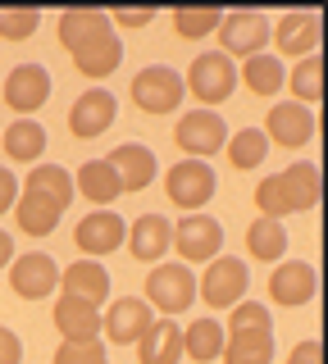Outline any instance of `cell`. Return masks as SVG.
<instances>
[{
  "label": "cell",
  "mask_w": 328,
  "mask_h": 364,
  "mask_svg": "<svg viewBox=\"0 0 328 364\" xmlns=\"http://www.w3.org/2000/svg\"><path fill=\"white\" fill-rule=\"evenodd\" d=\"M214 187H219V178H214V168L206 159H178V164L164 168V196L174 210L183 214H201L214 196Z\"/></svg>",
  "instance_id": "cell-1"
},
{
  "label": "cell",
  "mask_w": 328,
  "mask_h": 364,
  "mask_svg": "<svg viewBox=\"0 0 328 364\" xmlns=\"http://www.w3.org/2000/svg\"><path fill=\"white\" fill-rule=\"evenodd\" d=\"M214 37H219L223 50L219 55H237V60H251V55H265L269 46V18L260 14V9H228V14L219 18V28H214Z\"/></svg>",
  "instance_id": "cell-4"
},
{
  "label": "cell",
  "mask_w": 328,
  "mask_h": 364,
  "mask_svg": "<svg viewBox=\"0 0 328 364\" xmlns=\"http://www.w3.org/2000/svg\"><path fill=\"white\" fill-rule=\"evenodd\" d=\"M183 360V328L174 318H151L137 341V364H178Z\"/></svg>",
  "instance_id": "cell-21"
},
{
  "label": "cell",
  "mask_w": 328,
  "mask_h": 364,
  "mask_svg": "<svg viewBox=\"0 0 328 364\" xmlns=\"http://www.w3.org/2000/svg\"><path fill=\"white\" fill-rule=\"evenodd\" d=\"M18 200V178L9 173V168H0V214H9Z\"/></svg>",
  "instance_id": "cell-43"
},
{
  "label": "cell",
  "mask_w": 328,
  "mask_h": 364,
  "mask_svg": "<svg viewBox=\"0 0 328 364\" xmlns=\"http://www.w3.org/2000/svg\"><path fill=\"white\" fill-rule=\"evenodd\" d=\"M55 282H60V269H55V259L46 255V250L14 255V264H9V291L23 296V301H41V296H51Z\"/></svg>",
  "instance_id": "cell-11"
},
{
  "label": "cell",
  "mask_w": 328,
  "mask_h": 364,
  "mask_svg": "<svg viewBox=\"0 0 328 364\" xmlns=\"http://www.w3.org/2000/svg\"><path fill=\"white\" fill-rule=\"evenodd\" d=\"M151 318L155 314L142 296H123V301H115L100 314V333H105V341H115V346H137L142 333L151 328Z\"/></svg>",
  "instance_id": "cell-15"
},
{
  "label": "cell",
  "mask_w": 328,
  "mask_h": 364,
  "mask_svg": "<svg viewBox=\"0 0 328 364\" xmlns=\"http://www.w3.org/2000/svg\"><path fill=\"white\" fill-rule=\"evenodd\" d=\"M9 264H14V237L0 228V269H9Z\"/></svg>",
  "instance_id": "cell-44"
},
{
  "label": "cell",
  "mask_w": 328,
  "mask_h": 364,
  "mask_svg": "<svg viewBox=\"0 0 328 364\" xmlns=\"http://www.w3.org/2000/svg\"><path fill=\"white\" fill-rule=\"evenodd\" d=\"M287 87L297 96V105H319V96H324V60L319 55L297 60V68L287 73Z\"/></svg>",
  "instance_id": "cell-34"
},
{
  "label": "cell",
  "mask_w": 328,
  "mask_h": 364,
  "mask_svg": "<svg viewBox=\"0 0 328 364\" xmlns=\"http://www.w3.org/2000/svg\"><path fill=\"white\" fill-rule=\"evenodd\" d=\"M128 250L132 259H142V264H160L169 242H174V228H169V219H160V214H142V219H132L128 228Z\"/></svg>",
  "instance_id": "cell-20"
},
{
  "label": "cell",
  "mask_w": 328,
  "mask_h": 364,
  "mask_svg": "<svg viewBox=\"0 0 328 364\" xmlns=\"http://www.w3.org/2000/svg\"><path fill=\"white\" fill-rule=\"evenodd\" d=\"M0 96H5L9 109H14V119H32V109H41L46 96H51V73L41 64H18V68H9Z\"/></svg>",
  "instance_id": "cell-10"
},
{
  "label": "cell",
  "mask_w": 328,
  "mask_h": 364,
  "mask_svg": "<svg viewBox=\"0 0 328 364\" xmlns=\"http://www.w3.org/2000/svg\"><path fill=\"white\" fill-rule=\"evenodd\" d=\"M23 191H28V196L51 200V205H60V210H69V200H73V173H69V168H60V164H32Z\"/></svg>",
  "instance_id": "cell-25"
},
{
  "label": "cell",
  "mask_w": 328,
  "mask_h": 364,
  "mask_svg": "<svg viewBox=\"0 0 328 364\" xmlns=\"http://www.w3.org/2000/svg\"><path fill=\"white\" fill-rule=\"evenodd\" d=\"M41 23V9H9L0 5V37L5 41H28Z\"/></svg>",
  "instance_id": "cell-38"
},
{
  "label": "cell",
  "mask_w": 328,
  "mask_h": 364,
  "mask_svg": "<svg viewBox=\"0 0 328 364\" xmlns=\"http://www.w3.org/2000/svg\"><path fill=\"white\" fill-rule=\"evenodd\" d=\"M123 237H128V223H123L115 210H92L83 223L73 228V246L83 250V259H96V255L119 250Z\"/></svg>",
  "instance_id": "cell-14"
},
{
  "label": "cell",
  "mask_w": 328,
  "mask_h": 364,
  "mask_svg": "<svg viewBox=\"0 0 328 364\" xmlns=\"http://www.w3.org/2000/svg\"><path fill=\"white\" fill-rule=\"evenodd\" d=\"M178 250V264H210L214 255L223 250V228L219 219H206V214H187V219H178L174 228V242H169Z\"/></svg>",
  "instance_id": "cell-8"
},
{
  "label": "cell",
  "mask_w": 328,
  "mask_h": 364,
  "mask_svg": "<svg viewBox=\"0 0 328 364\" xmlns=\"http://www.w3.org/2000/svg\"><path fill=\"white\" fill-rule=\"evenodd\" d=\"M242 333H274L269 323V305L260 301H237L228 310V323H223V337H242Z\"/></svg>",
  "instance_id": "cell-37"
},
{
  "label": "cell",
  "mask_w": 328,
  "mask_h": 364,
  "mask_svg": "<svg viewBox=\"0 0 328 364\" xmlns=\"http://www.w3.org/2000/svg\"><path fill=\"white\" fill-rule=\"evenodd\" d=\"M60 296H73L100 310L110 301V269L100 259H73L69 269H60Z\"/></svg>",
  "instance_id": "cell-18"
},
{
  "label": "cell",
  "mask_w": 328,
  "mask_h": 364,
  "mask_svg": "<svg viewBox=\"0 0 328 364\" xmlns=\"http://www.w3.org/2000/svg\"><path fill=\"white\" fill-rule=\"evenodd\" d=\"M55 328H60L64 341H92L100 337V310L87 301H73V296H60L55 301Z\"/></svg>",
  "instance_id": "cell-22"
},
{
  "label": "cell",
  "mask_w": 328,
  "mask_h": 364,
  "mask_svg": "<svg viewBox=\"0 0 328 364\" xmlns=\"http://www.w3.org/2000/svg\"><path fill=\"white\" fill-rule=\"evenodd\" d=\"M246 255L265 259V264L282 259L287 255V228L278 219H251V228H246Z\"/></svg>",
  "instance_id": "cell-29"
},
{
  "label": "cell",
  "mask_w": 328,
  "mask_h": 364,
  "mask_svg": "<svg viewBox=\"0 0 328 364\" xmlns=\"http://www.w3.org/2000/svg\"><path fill=\"white\" fill-rule=\"evenodd\" d=\"M105 164L115 168V178H119V187L123 191H146L155 182V155H151V146H142V141H123L115 146V151L105 155Z\"/></svg>",
  "instance_id": "cell-19"
},
{
  "label": "cell",
  "mask_w": 328,
  "mask_h": 364,
  "mask_svg": "<svg viewBox=\"0 0 328 364\" xmlns=\"http://www.w3.org/2000/svg\"><path fill=\"white\" fill-rule=\"evenodd\" d=\"M183 355L196 364H214L223 355V323L219 318H196L183 328Z\"/></svg>",
  "instance_id": "cell-27"
},
{
  "label": "cell",
  "mask_w": 328,
  "mask_h": 364,
  "mask_svg": "<svg viewBox=\"0 0 328 364\" xmlns=\"http://www.w3.org/2000/svg\"><path fill=\"white\" fill-rule=\"evenodd\" d=\"M223 364H274V333L223 337Z\"/></svg>",
  "instance_id": "cell-31"
},
{
  "label": "cell",
  "mask_w": 328,
  "mask_h": 364,
  "mask_svg": "<svg viewBox=\"0 0 328 364\" xmlns=\"http://www.w3.org/2000/svg\"><path fill=\"white\" fill-rule=\"evenodd\" d=\"M237 77H242V87L246 91H251V96H274V91L282 87V82H287V68H282V60H278V55H251V60H242V73H237Z\"/></svg>",
  "instance_id": "cell-26"
},
{
  "label": "cell",
  "mask_w": 328,
  "mask_h": 364,
  "mask_svg": "<svg viewBox=\"0 0 328 364\" xmlns=\"http://www.w3.org/2000/svg\"><path fill=\"white\" fill-rule=\"evenodd\" d=\"M269 41H274L278 55H319V14L310 9H292V14L278 18V28H269Z\"/></svg>",
  "instance_id": "cell-16"
},
{
  "label": "cell",
  "mask_w": 328,
  "mask_h": 364,
  "mask_svg": "<svg viewBox=\"0 0 328 364\" xmlns=\"http://www.w3.org/2000/svg\"><path fill=\"white\" fill-rule=\"evenodd\" d=\"M128 96H132V105L146 109V114H169V109L183 105V96H187L183 73H174L169 64H151L128 82Z\"/></svg>",
  "instance_id": "cell-7"
},
{
  "label": "cell",
  "mask_w": 328,
  "mask_h": 364,
  "mask_svg": "<svg viewBox=\"0 0 328 364\" xmlns=\"http://www.w3.org/2000/svg\"><path fill=\"white\" fill-rule=\"evenodd\" d=\"M155 18V9H115V14H110V28H146V23Z\"/></svg>",
  "instance_id": "cell-42"
},
{
  "label": "cell",
  "mask_w": 328,
  "mask_h": 364,
  "mask_svg": "<svg viewBox=\"0 0 328 364\" xmlns=\"http://www.w3.org/2000/svg\"><path fill=\"white\" fill-rule=\"evenodd\" d=\"M282 178H287L292 196H297V214H305V210H314V205H319V196H324L319 164H310V159H297V164L282 168Z\"/></svg>",
  "instance_id": "cell-33"
},
{
  "label": "cell",
  "mask_w": 328,
  "mask_h": 364,
  "mask_svg": "<svg viewBox=\"0 0 328 364\" xmlns=\"http://www.w3.org/2000/svg\"><path fill=\"white\" fill-rule=\"evenodd\" d=\"M115 119H119V100L110 96L105 87H92V91H83V96L73 100L69 132L78 136V141H92V136L110 132V123H115Z\"/></svg>",
  "instance_id": "cell-12"
},
{
  "label": "cell",
  "mask_w": 328,
  "mask_h": 364,
  "mask_svg": "<svg viewBox=\"0 0 328 364\" xmlns=\"http://www.w3.org/2000/svg\"><path fill=\"white\" fill-rule=\"evenodd\" d=\"M110 23V14H100V9H64L60 14V46L64 50H78L92 32H100Z\"/></svg>",
  "instance_id": "cell-35"
},
{
  "label": "cell",
  "mask_w": 328,
  "mask_h": 364,
  "mask_svg": "<svg viewBox=\"0 0 328 364\" xmlns=\"http://www.w3.org/2000/svg\"><path fill=\"white\" fill-rule=\"evenodd\" d=\"M255 210H260V219H287V214H297V196H292V187H287V178L274 173V178H265V182H255Z\"/></svg>",
  "instance_id": "cell-32"
},
{
  "label": "cell",
  "mask_w": 328,
  "mask_h": 364,
  "mask_svg": "<svg viewBox=\"0 0 328 364\" xmlns=\"http://www.w3.org/2000/svg\"><path fill=\"white\" fill-rule=\"evenodd\" d=\"M223 155H228V164L237 168V173H251V168L265 164L269 141H265V132H260V128H237L228 141H223Z\"/></svg>",
  "instance_id": "cell-30"
},
{
  "label": "cell",
  "mask_w": 328,
  "mask_h": 364,
  "mask_svg": "<svg viewBox=\"0 0 328 364\" xmlns=\"http://www.w3.org/2000/svg\"><path fill=\"white\" fill-rule=\"evenodd\" d=\"M51 364H110L105 360V341L92 337V341H60Z\"/></svg>",
  "instance_id": "cell-39"
},
{
  "label": "cell",
  "mask_w": 328,
  "mask_h": 364,
  "mask_svg": "<svg viewBox=\"0 0 328 364\" xmlns=\"http://www.w3.org/2000/svg\"><path fill=\"white\" fill-rule=\"evenodd\" d=\"M228 141V123H223L219 109H187L174 128V146L183 151L187 159H210L223 151Z\"/></svg>",
  "instance_id": "cell-5"
},
{
  "label": "cell",
  "mask_w": 328,
  "mask_h": 364,
  "mask_svg": "<svg viewBox=\"0 0 328 364\" xmlns=\"http://www.w3.org/2000/svg\"><path fill=\"white\" fill-rule=\"evenodd\" d=\"M233 87H237V64L228 60V55H219V50H206V55H196V60L187 64V77H183V91H191L196 96V105H223V100L233 96Z\"/></svg>",
  "instance_id": "cell-3"
},
{
  "label": "cell",
  "mask_w": 328,
  "mask_h": 364,
  "mask_svg": "<svg viewBox=\"0 0 328 364\" xmlns=\"http://www.w3.org/2000/svg\"><path fill=\"white\" fill-rule=\"evenodd\" d=\"M287 364H324V346L319 341H297V346H292V355H287Z\"/></svg>",
  "instance_id": "cell-41"
},
{
  "label": "cell",
  "mask_w": 328,
  "mask_h": 364,
  "mask_svg": "<svg viewBox=\"0 0 328 364\" xmlns=\"http://www.w3.org/2000/svg\"><path fill=\"white\" fill-rule=\"evenodd\" d=\"M18 360H23V341H18L14 328L0 323V364H18Z\"/></svg>",
  "instance_id": "cell-40"
},
{
  "label": "cell",
  "mask_w": 328,
  "mask_h": 364,
  "mask_svg": "<svg viewBox=\"0 0 328 364\" xmlns=\"http://www.w3.org/2000/svg\"><path fill=\"white\" fill-rule=\"evenodd\" d=\"M246 287H251V273L237 255H214L196 282L201 301L214 305V310H233L237 301H246Z\"/></svg>",
  "instance_id": "cell-6"
},
{
  "label": "cell",
  "mask_w": 328,
  "mask_h": 364,
  "mask_svg": "<svg viewBox=\"0 0 328 364\" xmlns=\"http://www.w3.org/2000/svg\"><path fill=\"white\" fill-rule=\"evenodd\" d=\"M269 296H274V305H310L314 296H319V273L314 264H305V259H278L274 273H269Z\"/></svg>",
  "instance_id": "cell-9"
},
{
  "label": "cell",
  "mask_w": 328,
  "mask_h": 364,
  "mask_svg": "<svg viewBox=\"0 0 328 364\" xmlns=\"http://www.w3.org/2000/svg\"><path fill=\"white\" fill-rule=\"evenodd\" d=\"M0 146H5V155L14 159V164H41V151H46V128H41L37 119H14L0 136Z\"/></svg>",
  "instance_id": "cell-23"
},
{
  "label": "cell",
  "mask_w": 328,
  "mask_h": 364,
  "mask_svg": "<svg viewBox=\"0 0 328 364\" xmlns=\"http://www.w3.org/2000/svg\"><path fill=\"white\" fill-rule=\"evenodd\" d=\"M151 310H160V318H174L191 310V301H196V273L187 264H155L146 273V296H142Z\"/></svg>",
  "instance_id": "cell-2"
},
{
  "label": "cell",
  "mask_w": 328,
  "mask_h": 364,
  "mask_svg": "<svg viewBox=\"0 0 328 364\" xmlns=\"http://www.w3.org/2000/svg\"><path fill=\"white\" fill-rule=\"evenodd\" d=\"M73 55V68L83 77H92V82H100V77H110L119 68V60H123V41L115 37V28H100V32H92V37H87L83 46H78V50H69Z\"/></svg>",
  "instance_id": "cell-17"
},
{
  "label": "cell",
  "mask_w": 328,
  "mask_h": 364,
  "mask_svg": "<svg viewBox=\"0 0 328 364\" xmlns=\"http://www.w3.org/2000/svg\"><path fill=\"white\" fill-rule=\"evenodd\" d=\"M60 205H51V200H41V196H28V191H18V200H14V223H18V232H28V237H51L55 232V223H60Z\"/></svg>",
  "instance_id": "cell-28"
},
{
  "label": "cell",
  "mask_w": 328,
  "mask_h": 364,
  "mask_svg": "<svg viewBox=\"0 0 328 364\" xmlns=\"http://www.w3.org/2000/svg\"><path fill=\"white\" fill-rule=\"evenodd\" d=\"M73 191H83L92 205H115L119 196H123V187H119V178H115V168L105 164V159H87L83 168L73 173Z\"/></svg>",
  "instance_id": "cell-24"
},
{
  "label": "cell",
  "mask_w": 328,
  "mask_h": 364,
  "mask_svg": "<svg viewBox=\"0 0 328 364\" xmlns=\"http://www.w3.org/2000/svg\"><path fill=\"white\" fill-rule=\"evenodd\" d=\"M219 18H223V9H214V5H183V9H174V32H178V41H196V37H210L219 28Z\"/></svg>",
  "instance_id": "cell-36"
},
{
  "label": "cell",
  "mask_w": 328,
  "mask_h": 364,
  "mask_svg": "<svg viewBox=\"0 0 328 364\" xmlns=\"http://www.w3.org/2000/svg\"><path fill=\"white\" fill-rule=\"evenodd\" d=\"M265 141L269 146H282V151H297L314 136V109L297 105V100H287V105H274L265 114Z\"/></svg>",
  "instance_id": "cell-13"
}]
</instances>
